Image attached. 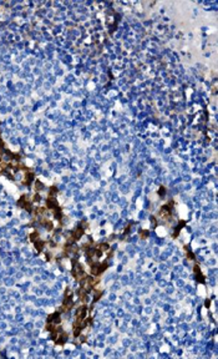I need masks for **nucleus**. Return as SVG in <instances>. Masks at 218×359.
<instances>
[{"instance_id":"obj_1","label":"nucleus","mask_w":218,"mask_h":359,"mask_svg":"<svg viewBox=\"0 0 218 359\" xmlns=\"http://www.w3.org/2000/svg\"><path fill=\"white\" fill-rule=\"evenodd\" d=\"M84 228L82 227H77V228L74 231V233H72V241H76V239H78L82 235H84Z\"/></svg>"},{"instance_id":"obj_2","label":"nucleus","mask_w":218,"mask_h":359,"mask_svg":"<svg viewBox=\"0 0 218 359\" xmlns=\"http://www.w3.org/2000/svg\"><path fill=\"white\" fill-rule=\"evenodd\" d=\"M195 273H196V278H197V281H198V282H201V283H204V277L202 276V273H201V269H199L198 265H196V266H195Z\"/></svg>"},{"instance_id":"obj_3","label":"nucleus","mask_w":218,"mask_h":359,"mask_svg":"<svg viewBox=\"0 0 218 359\" xmlns=\"http://www.w3.org/2000/svg\"><path fill=\"white\" fill-rule=\"evenodd\" d=\"M158 193L161 195V196H163L166 193V190H165V187H161V191H158Z\"/></svg>"}]
</instances>
